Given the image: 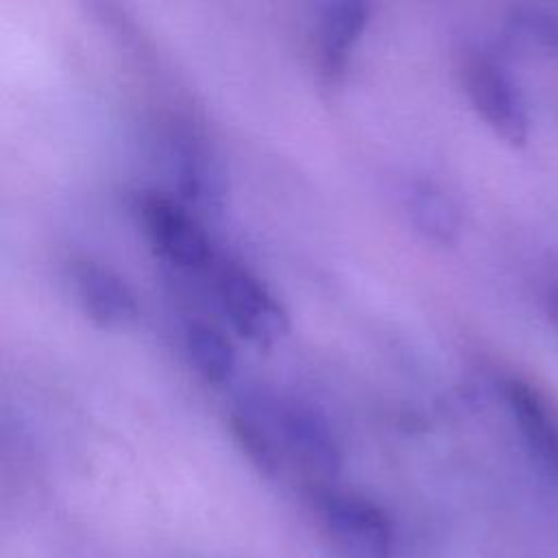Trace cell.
Instances as JSON below:
<instances>
[{"label": "cell", "instance_id": "12", "mask_svg": "<svg viewBox=\"0 0 558 558\" xmlns=\"http://www.w3.org/2000/svg\"><path fill=\"white\" fill-rule=\"evenodd\" d=\"M183 344L194 371L211 386L227 384L238 366V353L233 342L207 320H190L183 331Z\"/></svg>", "mask_w": 558, "mask_h": 558}, {"label": "cell", "instance_id": "13", "mask_svg": "<svg viewBox=\"0 0 558 558\" xmlns=\"http://www.w3.org/2000/svg\"><path fill=\"white\" fill-rule=\"evenodd\" d=\"M510 31L523 41L558 52V9L517 7L508 17Z\"/></svg>", "mask_w": 558, "mask_h": 558}, {"label": "cell", "instance_id": "4", "mask_svg": "<svg viewBox=\"0 0 558 558\" xmlns=\"http://www.w3.org/2000/svg\"><path fill=\"white\" fill-rule=\"evenodd\" d=\"M137 218L148 246L168 266L181 272H211L220 255L185 203L163 194H144L137 201Z\"/></svg>", "mask_w": 558, "mask_h": 558}, {"label": "cell", "instance_id": "7", "mask_svg": "<svg viewBox=\"0 0 558 558\" xmlns=\"http://www.w3.org/2000/svg\"><path fill=\"white\" fill-rule=\"evenodd\" d=\"M371 22V4L362 0H333L320 7L314 39L316 63L327 87H336L347 72L349 59Z\"/></svg>", "mask_w": 558, "mask_h": 558}, {"label": "cell", "instance_id": "6", "mask_svg": "<svg viewBox=\"0 0 558 558\" xmlns=\"http://www.w3.org/2000/svg\"><path fill=\"white\" fill-rule=\"evenodd\" d=\"M70 281L83 314L100 329H124L137 318V299L129 281L111 266L78 257L70 266Z\"/></svg>", "mask_w": 558, "mask_h": 558}, {"label": "cell", "instance_id": "8", "mask_svg": "<svg viewBox=\"0 0 558 558\" xmlns=\"http://www.w3.org/2000/svg\"><path fill=\"white\" fill-rule=\"evenodd\" d=\"M504 399L530 451L558 473V416L543 392L525 379L510 377L504 384Z\"/></svg>", "mask_w": 558, "mask_h": 558}, {"label": "cell", "instance_id": "14", "mask_svg": "<svg viewBox=\"0 0 558 558\" xmlns=\"http://www.w3.org/2000/svg\"><path fill=\"white\" fill-rule=\"evenodd\" d=\"M543 316L551 340L558 347V277H551L543 288Z\"/></svg>", "mask_w": 558, "mask_h": 558}, {"label": "cell", "instance_id": "10", "mask_svg": "<svg viewBox=\"0 0 558 558\" xmlns=\"http://www.w3.org/2000/svg\"><path fill=\"white\" fill-rule=\"evenodd\" d=\"M233 438L248 462L264 475H277L286 462L262 395L244 399L229 418Z\"/></svg>", "mask_w": 558, "mask_h": 558}, {"label": "cell", "instance_id": "5", "mask_svg": "<svg viewBox=\"0 0 558 558\" xmlns=\"http://www.w3.org/2000/svg\"><path fill=\"white\" fill-rule=\"evenodd\" d=\"M464 92L477 116L510 146L530 137L527 102L501 63L490 57H471L462 70Z\"/></svg>", "mask_w": 558, "mask_h": 558}, {"label": "cell", "instance_id": "3", "mask_svg": "<svg viewBox=\"0 0 558 558\" xmlns=\"http://www.w3.org/2000/svg\"><path fill=\"white\" fill-rule=\"evenodd\" d=\"M262 399L286 460L299 464L314 484H329L342 469V445L327 416L299 399Z\"/></svg>", "mask_w": 558, "mask_h": 558}, {"label": "cell", "instance_id": "9", "mask_svg": "<svg viewBox=\"0 0 558 558\" xmlns=\"http://www.w3.org/2000/svg\"><path fill=\"white\" fill-rule=\"evenodd\" d=\"M412 227L429 242L449 246L460 238L462 211L456 198L432 179H414L403 192Z\"/></svg>", "mask_w": 558, "mask_h": 558}, {"label": "cell", "instance_id": "2", "mask_svg": "<svg viewBox=\"0 0 558 558\" xmlns=\"http://www.w3.org/2000/svg\"><path fill=\"white\" fill-rule=\"evenodd\" d=\"M209 277L222 314L244 340L257 347H272L288 333V310L251 268L235 259L218 257Z\"/></svg>", "mask_w": 558, "mask_h": 558}, {"label": "cell", "instance_id": "1", "mask_svg": "<svg viewBox=\"0 0 558 558\" xmlns=\"http://www.w3.org/2000/svg\"><path fill=\"white\" fill-rule=\"evenodd\" d=\"M310 499L323 534L344 558H395L392 521L373 499L333 484H314Z\"/></svg>", "mask_w": 558, "mask_h": 558}, {"label": "cell", "instance_id": "11", "mask_svg": "<svg viewBox=\"0 0 558 558\" xmlns=\"http://www.w3.org/2000/svg\"><path fill=\"white\" fill-rule=\"evenodd\" d=\"M172 170L181 198L190 205L218 207L225 194L222 172L209 150L192 137L172 144Z\"/></svg>", "mask_w": 558, "mask_h": 558}]
</instances>
